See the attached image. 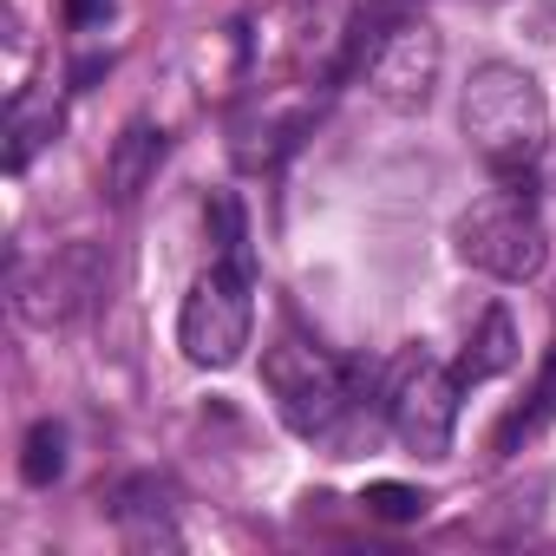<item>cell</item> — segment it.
I'll return each instance as SVG.
<instances>
[{
	"mask_svg": "<svg viewBox=\"0 0 556 556\" xmlns=\"http://www.w3.org/2000/svg\"><path fill=\"white\" fill-rule=\"evenodd\" d=\"M374 517H387V523H413V517H426V491H413V484H367V497H361Z\"/></svg>",
	"mask_w": 556,
	"mask_h": 556,
	"instance_id": "cell-13",
	"label": "cell"
},
{
	"mask_svg": "<svg viewBox=\"0 0 556 556\" xmlns=\"http://www.w3.org/2000/svg\"><path fill=\"white\" fill-rule=\"evenodd\" d=\"M8 295H14V315L27 328H73L86 315V302L99 295V262H92L86 242L34 255V262H14Z\"/></svg>",
	"mask_w": 556,
	"mask_h": 556,
	"instance_id": "cell-7",
	"label": "cell"
},
{
	"mask_svg": "<svg viewBox=\"0 0 556 556\" xmlns=\"http://www.w3.org/2000/svg\"><path fill=\"white\" fill-rule=\"evenodd\" d=\"M216 229H223V262L249 268V236H242V210H236V197H216Z\"/></svg>",
	"mask_w": 556,
	"mask_h": 556,
	"instance_id": "cell-14",
	"label": "cell"
},
{
	"mask_svg": "<svg viewBox=\"0 0 556 556\" xmlns=\"http://www.w3.org/2000/svg\"><path fill=\"white\" fill-rule=\"evenodd\" d=\"M458 393H465L458 367H439L432 354L406 348L393 380H387V419H393L400 445L419 458H445L452 432H458Z\"/></svg>",
	"mask_w": 556,
	"mask_h": 556,
	"instance_id": "cell-5",
	"label": "cell"
},
{
	"mask_svg": "<svg viewBox=\"0 0 556 556\" xmlns=\"http://www.w3.org/2000/svg\"><path fill=\"white\" fill-rule=\"evenodd\" d=\"M262 387H268L275 413H282V426L302 432V439H328L348 419V406H354L348 400V374L308 341H275L262 354Z\"/></svg>",
	"mask_w": 556,
	"mask_h": 556,
	"instance_id": "cell-4",
	"label": "cell"
},
{
	"mask_svg": "<svg viewBox=\"0 0 556 556\" xmlns=\"http://www.w3.org/2000/svg\"><path fill=\"white\" fill-rule=\"evenodd\" d=\"M439 66H445V47L426 21H393L361 47V86L393 112H419L439 86Z\"/></svg>",
	"mask_w": 556,
	"mask_h": 556,
	"instance_id": "cell-6",
	"label": "cell"
},
{
	"mask_svg": "<svg viewBox=\"0 0 556 556\" xmlns=\"http://www.w3.org/2000/svg\"><path fill=\"white\" fill-rule=\"evenodd\" d=\"M157 164H164V131H157L151 118H131V125L112 138V151H105V197H112L118 210L138 203V197L151 190Z\"/></svg>",
	"mask_w": 556,
	"mask_h": 556,
	"instance_id": "cell-9",
	"label": "cell"
},
{
	"mask_svg": "<svg viewBox=\"0 0 556 556\" xmlns=\"http://www.w3.org/2000/svg\"><path fill=\"white\" fill-rule=\"evenodd\" d=\"M504 367H517V328H510V315H504V308H491V315L478 321V334L465 341L458 380H465V387H478V380H491V374H504Z\"/></svg>",
	"mask_w": 556,
	"mask_h": 556,
	"instance_id": "cell-10",
	"label": "cell"
},
{
	"mask_svg": "<svg viewBox=\"0 0 556 556\" xmlns=\"http://www.w3.org/2000/svg\"><path fill=\"white\" fill-rule=\"evenodd\" d=\"M465 138L478 144V157L504 177V184H530V164L549 151V99L543 86L510 66V60H484L465 79Z\"/></svg>",
	"mask_w": 556,
	"mask_h": 556,
	"instance_id": "cell-1",
	"label": "cell"
},
{
	"mask_svg": "<svg viewBox=\"0 0 556 556\" xmlns=\"http://www.w3.org/2000/svg\"><path fill=\"white\" fill-rule=\"evenodd\" d=\"M53 131H60V112H53V105H21L14 125H8V170L21 177V170L34 164V151L53 144Z\"/></svg>",
	"mask_w": 556,
	"mask_h": 556,
	"instance_id": "cell-11",
	"label": "cell"
},
{
	"mask_svg": "<svg viewBox=\"0 0 556 556\" xmlns=\"http://www.w3.org/2000/svg\"><path fill=\"white\" fill-rule=\"evenodd\" d=\"M112 517H118L125 549H138V556H151V549H184V530L170 523V491H164L157 478H131V484L118 491Z\"/></svg>",
	"mask_w": 556,
	"mask_h": 556,
	"instance_id": "cell-8",
	"label": "cell"
},
{
	"mask_svg": "<svg viewBox=\"0 0 556 556\" xmlns=\"http://www.w3.org/2000/svg\"><path fill=\"white\" fill-rule=\"evenodd\" d=\"M66 14H73V27H99L105 21V0H66Z\"/></svg>",
	"mask_w": 556,
	"mask_h": 556,
	"instance_id": "cell-15",
	"label": "cell"
},
{
	"mask_svg": "<svg viewBox=\"0 0 556 556\" xmlns=\"http://www.w3.org/2000/svg\"><path fill=\"white\" fill-rule=\"evenodd\" d=\"M458 255L497 282H536L549 262V229L530 203V184H504L491 197H478L458 216Z\"/></svg>",
	"mask_w": 556,
	"mask_h": 556,
	"instance_id": "cell-2",
	"label": "cell"
},
{
	"mask_svg": "<svg viewBox=\"0 0 556 556\" xmlns=\"http://www.w3.org/2000/svg\"><path fill=\"white\" fill-rule=\"evenodd\" d=\"M60 471H66V426H60V419H40V426L27 432V445H21V478L47 491Z\"/></svg>",
	"mask_w": 556,
	"mask_h": 556,
	"instance_id": "cell-12",
	"label": "cell"
},
{
	"mask_svg": "<svg viewBox=\"0 0 556 556\" xmlns=\"http://www.w3.org/2000/svg\"><path fill=\"white\" fill-rule=\"evenodd\" d=\"M249 328H255L249 268H236V262L203 268L197 282H190V295H184V308H177V348H184V361L223 374V367L242 361Z\"/></svg>",
	"mask_w": 556,
	"mask_h": 556,
	"instance_id": "cell-3",
	"label": "cell"
}]
</instances>
